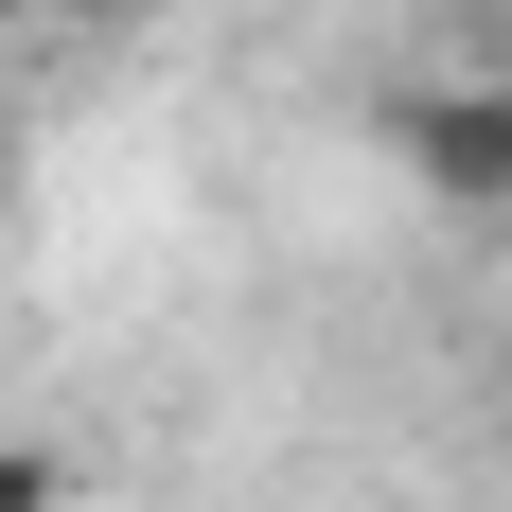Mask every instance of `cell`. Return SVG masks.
Instances as JSON below:
<instances>
[{
	"instance_id": "obj_1",
	"label": "cell",
	"mask_w": 512,
	"mask_h": 512,
	"mask_svg": "<svg viewBox=\"0 0 512 512\" xmlns=\"http://www.w3.org/2000/svg\"><path fill=\"white\" fill-rule=\"evenodd\" d=\"M389 159H407L442 212H512V53H477L460 89L389 106Z\"/></svg>"
},
{
	"instance_id": "obj_2",
	"label": "cell",
	"mask_w": 512,
	"mask_h": 512,
	"mask_svg": "<svg viewBox=\"0 0 512 512\" xmlns=\"http://www.w3.org/2000/svg\"><path fill=\"white\" fill-rule=\"evenodd\" d=\"M0 512H71V460H36V442H0Z\"/></svg>"
},
{
	"instance_id": "obj_3",
	"label": "cell",
	"mask_w": 512,
	"mask_h": 512,
	"mask_svg": "<svg viewBox=\"0 0 512 512\" xmlns=\"http://www.w3.org/2000/svg\"><path fill=\"white\" fill-rule=\"evenodd\" d=\"M53 18H71V36H124V18H159V0H53Z\"/></svg>"
},
{
	"instance_id": "obj_4",
	"label": "cell",
	"mask_w": 512,
	"mask_h": 512,
	"mask_svg": "<svg viewBox=\"0 0 512 512\" xmlns=\"http://www.w3.org/2000/svg\"><path fill=\"white\" fill-rule=\"evenodd\" d=\"M18 18H53V0H0V36H18Z\"/></svg>"
},
{
	"instance_id": "obj_5",
	"label": "cell",
	"mask_w": 512,
	"mask_h": 512,
	"mask_svg": "<svg viewBox=\"0 0 512 512\" xmlns=\"http://www.w3.org/2000/svg\"><path fill=\"white\" fill-rule=\"evenodd\" d=\"M0 195H18V159H0Z\"/></svg>"
}]
</instances>
